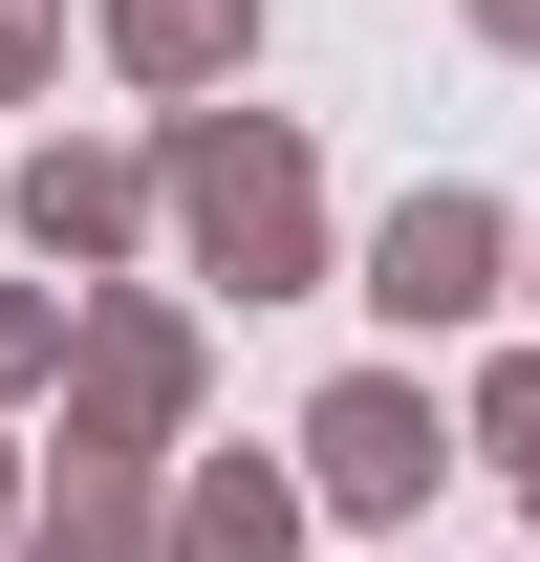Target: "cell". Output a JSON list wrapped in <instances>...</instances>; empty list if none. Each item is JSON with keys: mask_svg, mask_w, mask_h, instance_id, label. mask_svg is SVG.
Masks as SVG:
<instances>
[{"mask_svg": "<svg viewBox=\"0 0 540 562\" xmlns=\"http://www.w3.org/2000/svg\"><path fill=\"white\" fill-rule=\"evenodd\" d=\"M151 238L216 281V303H303L325 281V151H303V109H151Z\"/></svg>", "mask_w": 540, "mask_h": 562, "instance_id": "6da1fadb", "label": "cell"}, {"mask_svg": "<svg viewBox=\"0 0 540 562\" xmlns=\"http://www.w3.org/2000/svg\"><path fill=\"white\" fill-rule=\"evenodd\" d=\"M44 412H66L87 454H151V476H173L195 412H216V325L173 303V281H87V303H66V390H44Z\"/></svg>", "mask_w": 540, "mask_h": 562, "instance_id": "7a4b0ae2", "label": "cell"}, {"mask_svg": "<svg viewBox=\"0 0 540 562\" xmlns=\"http://www.w3.org/2000/svg\"><path fill=\"white\" fill-rule=\"evenodd\" d=\"M281 476H303V519H346V541H410V519L454 497V390H432V368H325Z\"/></svg>", "mask_w": 540, "mask_h": 562, "instance_id": "3957f363", "label": "cell"}, {"mask_svg": "<svg viewBox=\"0 0 540 562\" xmlns=\"http://www.w3.org/2000/svg\"><path fill=\"white\" fill-rule=\"evenodd\" d=\"M346 303H390V368H410V347H454L475 303H519V216L432 173V195H390V216H368V281H346Z\"/></svg>", "mask_w": 540, "mask_h": 562, "instance_id": "277c9868", "label": "cell"}, {"mask_svg": "<svg viewBox=\"0 0 540 562\" xmlns=\"http://www.w3.org/2000/svg\"><path fill=\"white\" fill-rule=\"evenodd\" d=\"M0 216H22V260L87 303V281H131V260H151V151H109V131H44Z\"/></svg>", "mask_w": 540, "mask_h": 562, "instance_id": "5b68a950", "label": "cell"}, {"mask_svg": "<svg viewBox=\"0 0 540 562\" xmlns=\"http://www.w3.org/2000/svg\"><path fill=\"white\" fill-rule=\"evenodd\" d=\"M151 562H303V476L281 454H173L151 476Z\"/></svg>", "mask_w": 540, "mask_h": 562, "instance_id": "8992f818", "label": "cell"}, {"mask_svg": "<svg viewBox=\"0 0 540 562\" xmlns=\"http://www.w3.org/2000/svg\"><path fill=\"white\" fill-rule=\"evenodd\" d=\"M87 44H109L151 109H216V87L260 66V0H87Z\"/></svg>", "mask_w": 540, "mask_h": 562, "instance_id": "52a82bcc", "label": "cell"}, {"mask_svg": "<svg viewBox=\"0 0 540 562\" xmlns=\"http://www.w3.org/2000/svg\"><path fill=\"white\" fill-rule=\"evenodd\" d=\"M66 390V281H0V412Z\"/></svg>", "mask_w": 540, "mask_h": 562, "instance_id": "ba28073f", "label": "cell"}, {"mask_svg": "<svg viewBox=\"0 0 540 562\" xmlns=\"http://www.w3.org/2000/svg\"><path fill=\"white\" fill-rule=\"evenodd\" d=\"M66 87V0H0V109H44Z\"/></svg>", "mask_w": 540, "mask_h": 562, "instance_id": "9c48e42d", "label": "cell"}, {"mask_svg": "<svg viewBox=\"0 0 540 562\" xmlns=\"http://www.w3.org/2000/svg\"><path fill=\"white\" fill-rule=\"evenodd\" d=\"M454 22H475V44H497V66H540V0H454Z\"/></svg>", "mask_w": 540, "mask_h": 562, "instance_id": "30bf717a", "label": "cell"}, {"mask_svg": "<svg viewBox=\"0 0 540 562\" xmlns=\"http://www.w3.org/2000/svg\"><path fill=\"white\" fill-rule=\"evenodd\" d=\"M0 541H22V432H0Z\"/></svg>", "mask_w": 540, "mask_h": 562, "instance_id": "8fae6325", "label": "cell"}, {"mask_svg": "<svg viewBox=\"0 0 540 562\" xmlns=\"http://www.w3.org/2000/svg\"><path fill=\"white\" fill-rule=\"evenodd\" d=\"M519 303H540V216H519Z\"/></svg>", "mask_w": 540, "mask_h": 562, "instance_id": "7c38bea8", "label": "cell"}, {"mask_svg": "<svg viewBox=\"0 0 540 562\" xmlns=\"http://www.w3.org/2000/svg\"><path fill=\"white\" fill-rule=\"evenodd\" d=\"M519 519H540V476H519Z\"/></svg>", "mask_w": 540, "mask_h": 562, "instance_id": "4fadbf2b", "label": "cell"}]
</instances>
